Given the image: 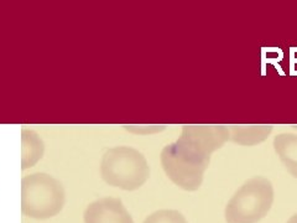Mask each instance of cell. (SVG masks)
I'll use <instances>...</instances> for the list:
<instances>
[{"instance_id": "6da1fadb", "label": "cell", "mask_w": 297, "mask_h": 223, "mask_svg": "<svg viewBox=\"0 0 297 223\" xmlns=\"http://www.w3.org/2000/svg\"><path fill=\"white\" fill-rule=\"evenodd\" d=\"M229 140L227 125H183L181 135L162 149L161 165L167 178L185 191H197L211 155Z\"/></svg>"}, {"instance_id": "7a4b0ae2", "label": "cell", "mask_w": 297, "mask_h": 223, "mask_svg": "<svg viewBox=\"0 0 297 223\" xmlns=\"http://www.w3.org/2000/svg\"><path fill=\"white\" fill-rule=\"evenodd\" d=\"M66 194L62 183L46 172L26 175L21 180V212L43 221L59 215L64 207Z\"/></svg>"}, {"instance_id": "3957f363", "label": "cell", "mask_w": 297, "mask_h": 223, "mask_svg": "<svg viewBox=\"0 0 297 223\" xmlns=\"http://www.w3.org/2000/svg\"><path fill=\"white\" fill-rule=\"evenodd\" d=\"M102 179L113 187L135 191L150 176L147 160L139 150L130 146L108 149L100 162Z\"/></svg>"}, {"instance_id": "277c9868", "label": "cell", "mask_w": 297, "mask_h": 223, "mask_svg": "<svg viewBox=\"0 0 297 223\" xmlns=\"http://www.w3.org/2000/svg\"><path fill=\"white\" fill-rule=\"evenodd\" d=\"M274 202L273 183L257 176L246 181L225 207L227 223H257L270 211Z\"/></svg>"}, {"instance_id": "5b68a950", "label": "cell", "mask_w": 297, "mask_h": 223, "mask_svg": "<svg viewBox=\"0 0 297 223\" xmlns=\"http://www.w3.org/2000/svg\"><path fill=\"white\" fill-rule=\"evenodd\" d=\"M84 223H134L120 199L103 197L91 202L83 213Z\"/></svg>"}, {"instance_id": "8992f818", "label": "cell", "mask_w": 297, "mask_h": 223, "mask_svg": "<svg viewBox=\"0 0 297 223\" xmlns=\"http://www.w3.org/2000/svg\"><path fill=\"white\" fill-rule=\"evenodd\" d=\"M229 140L239 145L252 146L264 142L273 132V125H228Z\"/></svg>"}, {"instance_id": "52a82bcc", "label": "cell", "mask_w": 297, "mask_h": 223, "mask_svg": "<svg viewBox=\"0 0 297 223\" xmlns=\"http://www.w3.org/2000/svg\"><path fill=\"white\" fill-rule=\"evenodd\" d=\"M45 144L40 135L34 130L22 129L21 132V170L35 166L43 156Z\"/></svg>"}, {"instance_id": "ba28073f", "label": "cell", "mask_w": 297, "mask_h": 223, "mask_svg": "<svg viewBox=\"0 0 297 223\" xmlns=\"http://www.w3.org/2000/svg\"><path fill=\"white\" fill-rule=\"evenodd\" d=\"M274 149L287 171L297 179V135L282 133L274 139Z\"/></svg>"}, {"instance_id": "9c48e42d", "label": "cell", "mask_w": 297, "mask_h": 223, "mask_svg": "<svg viewBox=\"0 0 297 223\" xmlns=\"http://www.w3.org/2000/svg\"><path fill=\"white\" fill-rule=\"evenodd\" d=\"M142 223H188L185 216L176 210H158L147 216Z\"/></svg>"}, {"instance_id": "30bf717a", "label": "cell", "mask_w": 297, "mask_h": 223, "mask_svg": "<svg viewBox=\"0 0 297 223\" xmlns=\"http://www.w3.org/2000/svg\"><path fill=\"white\" fill-rule=\"evenodd\" d=\"M126 130L131 133H135V134H150V133L155 132H161V130L165 129L163 125H124Z\"/></svg>"}, {"instance_id": "8fae6325", "label": "cell", "mask_w": 297, "mask_h": 223, "mask_svg": "<svg viewBox=\"0 0 297 223\" xmlns=\"http://www.w3.org/2000/svg\"><path fill=\"white\" fill-rule=\"evenodd\" d=\"M287 223H297V213H295V215L287 221Z\"/></svg>"}]
</instances>
